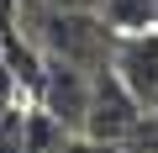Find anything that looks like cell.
<instances>
[{
    "label": "cell",
    "mask_w": 158,
    "mask_h": 153,
    "mask_svg": "<svg viewBox=\"0 0 158 153\" xmlns=\"http://www.w3.org/2000/svg\"><path fill=\"white\" fill-rule=\"evenodd\" d=\"M53 153H111V148H100V142H90V137H74V142H58Z\"/></svg>",
    "instance_id": "cell-6"
},
{
    "label": "cell",
    "mask_w": 158,
    "mask_h": 153,
    "mask_svg": "<svg viewBox=\"0 0 158 153\" xmlns=\"http://www.w3.org/2000/svg\"><path fill=\"white\" fill-rule=\"evenodd\" d=\"M42 6H58V11H100V0H42Z\"/></svg>",
    "instance_id": "cell-7"
},
{
    "label": "cell",
    "mask_w": 158,
    "mask_h": 153,
    "mask_svg": "<svg viewBox=\"0 0 158 153\" xmlns=\"http://www.w3.org/2000/svg\"><path fill=\"white\" fill-rule=\"evenodd\" d=\"M100 21L111 32H153L158 27V0H100Z\"/></svg>",
    "instance_id": "cell-5"
},
{
    "label": "cell",
    "mask_w": 158,
    "mask_h": 153,
    "mask_svg": "<svg viewBox=\"0 0 158 153\" xmlns=\"http://www.w3.org/2000/svg\"><path fill=\"white\" fill-rule=\"evenodd\" d=\"M16 16H21L27 48H32L37 58H48V63H74V69H85V74L111 69L116 32L100 21V11H58V6H42V0H21Z\"/></svg>",
    "instance_id": "cell-1"
},
{
    "label": "cell",
    "mask_w": 158,
    "mask_h": 153,
    "mask_svg": "<svg viewBox=\"0 0 158 153\" xmlns=\"http://www.w3.org/2000/svg\"><path fill=\"white\" fill-rule=\"evenodd\" d=\"M90 85H95V74L74 69V63H48L42 58V74H37L42 116H53L69 137H79L85 132V111H90Z\"/></svg>",
    "instance_id": "cell-3"
},
{
    "label": "cell",
    "mask_w": 158,
    "mask_h": 153,
    "mask_svg": "<svg viewBox=\"0 0 158 153\" xmlns=\"http://www.w3.org/2000/svg\"><path fill=\"white\" fill-rule=\"evenodd\" d=\"M148 121V106L116 79L111 69H100L95 74V85H90V111H85V132L79 137H90V142H100V148H127L132 137H137V127Z\"/></svg>",
    "instance_id": "cell-2"
},
{
    "label": "cell",
    "mask_w": 158,
    "mask_h": 153,
    "mask_svg": "<svg viewBox=\"0 0 158 153\" xmlns=\"http://www.w3.org/2000/svg\"><path fill=\"white\" fill-rule=\"evenodd\" d=\"M111 74H116L148 111H158V27H153V32H116Z\"/></svg>",
    "instance_id": "cell-4"
}]
</instances>
